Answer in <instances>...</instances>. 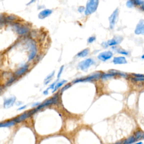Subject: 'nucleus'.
Segmentation results:
<instances>
[{
  "label": "nucleus",
  "instance_id": "nucleus-1",
  "mask_svg": "<svg viewBox=\"0 0 144 144\" xmlns=\"http://www.w3.org/2000/svg\"><path fill=\"white\" fill-rule=\"evenodd\" d=\"M99 0H88L86 6L84 14L86 15H89L94 13L98 8Z\"/></svg>",
  "mask_w": 144,
  "mask_h": 144
},
{
  "label": "nucleus",
  "instance_id": "nucleus-2",
  "mask_svg": "<svg viewBox=\"0 0 144 144\" xmlns=\"http://www.w3.org/2000/svg\"><path fill=\"white\" fill-rule=\"evenodd\" d=\"M101 76H102V74H101L100 72H96V73L91 74V75L86 76V77L76 79V80L73 81V83H76L78 82H91V81L98 80L99 78H101Z\"/></svg>",
  "mask_w": 144,
  "mask_h": 144
},
{
  "label": "nucleus",
  "instance_id": "nucleus-3",
  "mask_svg": "<svg viewBox=\"0 0 144 144\" xmlns=\"http://www.w3.org/2000/svg\"><path fill=\"white\" fill-rule=\"evenodd\" d=\"M94 63L93 59L91 58H87L84 60H83L80 62L78 64V68L81 70L86 71L89 68L93 65Z\"/></svg>",
  "mask_w": 144,
  "mask_h": 144
},
{
  "label": "nucleus",
  "instance_id": "nucleus-4",
  "mask_svg": "<svg viewBox=\"0 0 144 144\" xmlns=\"http://www.w3.org/2000/svg\"><path fill=\"white\" fill-rule=\"evenodd\" d=\"M57 100H58V97L56 96H54L52 98H48V100L44 101V102H42V104H40L38 105L37 107H36V108H35L34 109H33V111L34 112H35L36 111H38V110L42 109V108L47 106L53 104L55 103Z\"/></svg>",
  "mask_w": 144,
  "mask_h": 144
},
{
  "label": "nucleus",
  "instance_id": "nucleus-5",
  "mask_svg": "<svg viewBox=\"0 0 144 144\" xmlns=\"http://www.w3.org/2000/svg\"><path fill=\"white\" fill-rule=\"evenodd\" d=\"M33 112H34V111L33 110H30V111H29V112H25L23 114H22L21 115H20V116H18L17 117H16V118L14 119V120L15 122V123L22 122L26 120V119L27 118H28L29 117H30Z\"/></svg>",
  "mask_w": 144,
  "mask_h": 144
},
{
  "label": "nucleus",
  "instance_id": "nucleus-6",
  "mask_svg": "<svg viewBox=\"0 0 144 144\" xmlns=\"http://www.w3.org/2000/svg\"><path fill=\"white\" fill-rule=\"evenodd\" d=\"M118 13H119L118 8H116L109 18L110 22V28L111 29H112L114 28L116 21L117 17H118Z\"/></svg>",
  "mask_w": 144,
  "mask_h": 144
},
{
  "label": "nucleus",
  "instance_id": "nucleus-7",
  "mask_svg": "<svg viewBox=\"0 0 144 144\" xmlns=\"http://www.w3.org/2000/svg\"><path fill=\"white\" fill-rule=\"evenodd\" d=\"M112 56H113V54L112 52L110 51H107L100 53L98 55V58L102 62H106V61L110 59L112 57Z\"/></svg>",
  "mask_w": 144,
  "mask_h": 144
},
{
  "label": "nucleus",
  "instance_id": "nucleus-8",
  "mask_svg": "<svg viewBox=\"0 0 144 144\" xmlns=\"http://www.w3.org/2000/svg\"><path fill=\"white\" fill-rule=\"evenodd\" d=\"M123 38L120 36H116L112 40H110L106 42L108 46H114L118 44L122 41Z\"/></svg>",
  "mask_w": 144,
  "mask_h": 144
},
{
  "label": "nucleus",
  "instance_id": "nucleus-9",
  "mask_svg": "<svg viewBox=\"0 0 144 144\" xmlns=\"http://www.w3.org/2000/svg\"><path fill=\"white\" fill-rule=\"evenodd\" d=\"M134 33L137 35H144V21L142 20H140L137 25L136 28L135 29Z\"/></svg>",
  "mask_w": 144,
  "mask_h": 144
},
{
  "label": "nucleus",
  "instance_id": "nucleus-10",
  "mask_svg": "<svg viewBox=\"0 0 144 144\" xmlns=\"http://www.w3.org/2000/svg\"><path fill=\"white\" fill-rule=\"evenodd\" d=\"M37 53V48L35 43L32 42L30 44V53L29 55L28 60L30 61L33 60L36 57Z\"/></svg>",
  "mask_w": 144,
  "mask_h": 144
},
{
  "label": "nucleus",
  "instance_id": "nucleus-11",
  "mask_svg": "<svg viewBox=\"0 0 144 144\" xmlns=\"http://www.w3.org/2000/svg\"><path fill=\"white\" fill-rule=\"evenodd\" d=\"M15 28L16 29L17 33L20 35L25 34L29 30L28 27L25 26H22V25H17L16 26H15Z\"/></svg>",
  "mask_w": 144,
  "mask_h": 144
},
{
  "label": "nucleus",
  "instance_id": "nucleus-12",
  "mask_svg": "<svg viewBox=\"0 0 144 144\" xmlns=\"http://www.w3.org/2000/svg\"><path fill=\"white\" fill-rule=\"evenodd\" d=\"M16 98L15 97H11V98H6L4 100V106L5 108H10L12 106L15 102Z\"/></svg>",
  "mask_w": 144,
  "mask_h": 144
},
{
  "label": "nucleus",
  "instance_id": "nucleus-13",
  "mask_svg": "<svg viewBox=\"0 0 144 144\" xmlns=\"http://www.w3.org/2000/svg\"><path fill=\"white\" fill-rule=\"evenodd\" d=\"M52 13V10L50 9H45V10H42L38 14V18L40 19H44L45 18L49 16Z\"/></svg>",
  "mask_w": 144,
  "mask_h": 144
},
{
  "label": "nucleus",
  "instance_id": "nucleus-14",
  "mask_svg": "<svg viewBox=\"0 0 144 144\" xmlns=\"http://www.w3.org/2000/svg\"><path fill=\"white\" fill-rule=\"evenodd\" d=\"M112 62L114 64H125L127 62L126 58L123 56L115 57L112 60Z\"/></svg>",
  "mask_w": 144,
  "mask_h": 144
},
{
  "label": "nucleus",
  "instance_id": "nucleus-15",
  "mask_svg": "<svg viewBox=\"0 0 144 144\" xmlns=\"http://www.w3.org/2000/svg\"><path fill=\"white\" fill-rule=\"evenodd\" d=\"M28 65H25L23 66L20 68V69H18L16 72H15V74L16 76H21L23 75L24 73H26V72L28 70Z\"/></svg>",
  "mask_w": 144,
  "mask_h": 144
},
{
  "label": "nucleus",
  "instance_id": "nucleus-16",
  "mask_svg": "<svg viewBox=\"0 0 144 144\" xmlns=\"http://www.w3.org/2000/svg\"><path fill=\"white\" fill-rule=\"evenodd\" d=\"M15 122L14 120H10L4 122L3 123H0V128L1 127H9L15 125Z\"/></svg>",
  "mask_w": 144,
  "mask_h": 144
},
{
  "label": "nucleus",
  "instance_id": "nucleus-17",
  "mask_svg": "<svg viewBox=\"0 0 144 144\" xmlns=\"http://www.w3.org/2000/svg\"><path fill=\"white\" fill-rule=\"evenodd\" d=\"M90 50L88 48H86L80 52H78L76 55V56L78 58H84L86 56L88 55V54H89Z\"/></svg>",
  "mask_w": 144,
  "mask_h": 144
},
{
  "label": "nucleus",
  "instance_id": "nucleus-18",
  "mask_svg": "<svg viewBox=\"0 0 144 144\" xmlns=\"http://www.w3.org/2000/svg\"><path fill=\"white\" fill-rule=\"evenodd\" d=\"M134 77L132 78L134 81L138 82V81L144 80V75L141 74H132Z\"/></svg>",
  "mask_w": 144,
  "mask_h": 144
},
{
  "label": "nucleus",
  "instance_id": "nucleus-19",
  "mask_svg": "<svg viewBox=\"0 0 144 144\" xmlns=\"http://www.w3.org/2000/svg\"><path fill=\"white\" fill-rule=\"evenodd\" d=\"M66 82V80H62V81H60V82H57V83H56V85H55V88H54V89L53 90V91H52L53 93H54V92H56V91H57V90L58 88H60L61 87H62V86L63 84H64Z\"/></svg>",
  "mask_w": 144,
  "mask_h": 144
},
{
  "label": "nucleus",
  "instance_id": "nucleus-20",
  "mask_svg": "<svg viewBox=\"0 0 144 144\" xmlns=\"http://www.w3.org/2000/svg\"><path fill=\"white\" fill-rule=\"evenodd\" d=\"M136 140L134 136H130L123 141V144H131Z\"/></svg>",
  "mask_w": 144,
  "mask_h": 144
},
{
  "label": "nucleus",
  "instance_id": "nucleus-21",
  "mask_svg": "<svg viewBox=\"0 0 144 144\" xmlns=\"http://www.w3.org/2000/svg\"><path fill=\"white\" fill-rule=\"evenodd\" d=\"M116 74H115L114 73H104V74H102V76H101V78L102 79V80H108V79H109L110 78L112 77V76H116Z\"/></svg>",
  "mask_w": 144,
  "mask_h": 144
},
{
  "label": "nucleus",
  "instance_id": "nucleus-22",
  "mask_svg": "<svg viewBox=\"0 0 144 144\" xmlns=\"http://www.w3.org/2000/svg\"><path fill=\"white\" fill-rule=\"evenodd\" d=\"M54 74H55V71H53L51 74H50L48 76H47V77L45 78L44 80L45 84H47L50 82L52 78L54 76Z\"/></svg>",
  "mask_w": 144,
  "mask_h": 144
},
{
  "label": "nucleus",
  "instance_id": "nucleus-23",
  "mask_svg": "<svg viewBox=\"0 0 144 144\" xmlns=\"http://www.w3.org/2000/svg\"><path fill=\"white\" fill-rule=\"evenodd\" d=\"M116 52L119 54H122V55H126L127 56L128 55V54H129V52H128V51L124 50L123 49H121V48H117L116 49Z\"/></svg>",
  "mask_w": 144,
  "mask_h": 144
},
{
  "label": "nucleus",
  "instance_id": "nucleus-24",
  "mask_svg": "<svg viewBox=\"0 0 144 144\" xmlns=\"http://www.w3.org/2000/svg\"><path fill=\"white\" fill-rule=\"evenodd\" d=\"M143 134H142V132L141 131H137V132H136V134H135V136L134 137L136 138V140L137 139H139V138H141L142 137V136H143Z\"/></svg>",
  "mask_w": 144,
  "mask_h": 144
},
{
  "label": "nucleus",
  "instance_id": "nucleus-25",
  "mask_svg": "<svg viewBox=\"0 0 144 144\" xmlns=\"http://www.w3.org/2000/svg\"><path fill=\"white\" fill-rule=\"evenodd\" d=\"M126 5H127L128 8H132L134 5V1H132V0H128L127 3H126Z\"/></svg>",
  "mask_w": 144,
  "mask_h": 144
},
{
  "label": "nucleus",
  "instance_id": "nucleus-26",
  "mask_svg": "<svg viewBox=\"0 0 144 144\" xmlns=\"http://www.w3.org/2000/svg\"><path fill=\"white\" fill-rule=\"evenodd\" d=\"M64 65H62V66L60 67L59 71H58V79H59V78L61 76V75H62V72H63V70H64Z\"/></svg>",
  "mask_w": 144,
  "mask_h": 144
},
{
  "label": "nucleus",
  "instance_id": "nucleus-27",
  "mask_svg": "<svg viewBox=\"0 0 144 144\" xmlns=\"http://www.w3.org/2000/svg\"><path fill=\"white\" fill-rule=\"evenodd\" d=\"M95 40L96 37H94V36H92V37H90L88 38V39L87 40V42L88 44H92V43H93Z\"/></svg>",
  "mask_w": 144,
  "mask_h": 144
},
{
  "label": "nucleus",
  "instance_id": "nucleus-28",
  "mask_svg": "<svg viewBox=\"0 0 144 144\" xmlns=\"http://www.w3.org/2000/svg\"><path fill=\"white\" fill-rule=\"evenodd\" d=\"M134 4H137V5H141V4H144L142 0H134Z\"/></svg>",
  "mask_w": 144,
  "mask_h": 144
},
{
  "label": "nucleus",
  "instance_id": "nucleus-29",
  "mask_svg": "<svg viewBox=\"0 0 144 144\" xmlns=\"http://www.w3.org/2000/svg\"><path fill=\"white\" fill-rule=\"evenodd\" d=\"M71 86V84H70V83H69V84H67L65 86L62 88V92H64V91H65V90H66L67 89H68Z\"/></svg>",
  "mask_w": 144,
  "mask_h": 144
},
{
  "label": "nucleus",
  "instance_id": "nucleus-30",
  "mask_svg": "<svg viewBox=\"0 0 144 144\" xmlns=\"http://www.w3.org/2000/svg\"><path fill=\"white\" fill-rule=\"evenodd\" d=\"M56 83H57V81H55V82H54L53 83H52V84L50 85V86L47 90H50V89L54 90V88H55V85H56Z\"/></svg>",
  "mask_w": 144,
  "mask_h": 144
},
{
  "label": "nucleus",
  "instance_id": "nucleus-31",
  "mask_svg": "<svg viewBox=\"0 0 144 144\" xmlns=\"http://www.w3.org/2000/svg\"><path fill=\"white\" fill-rule=\"evenodd\" d=\"M78 10L80 12H83V11H85V8L83 6H80L79 7Z\"/></svg>",
  "mask_w": 144,
  "mask_h": 144
},
{
  "label": "nucleus",
  "instance_id": "nucleus-32",
  "mask_svg": "<svg viewBox=\"0 0 144 144\" xmlns=\"http://www.w3.org/2000/svg\"><path fill=\"white\" fill-rule=\"evenodd\" d=\"M8 20H12L14 19H16V17H14V16H8Z\"/></svg>",
  "mask_w": 144,
  "mask_h": 144
},
{
  "label": "nucleus",
  "instance_id": "nucleus-33",
  "mask_svg": "<svg viewBox=\"0 0 144 144\" xmlns=\"http://www.w3.org/2000/svg\"><path fill=\"white\" fill-rule=\"evenodd\" d=\"M48 94V90H47V89L44 91V94H45V95H47Z\"/></svg>",
  "mask_w": 144,
  "mask_h": 144
},
{
  "label": "nucleus",
  "instance_id": "nucleus-34",
  "mask_svg": "<svg viewBox=\"0 0 144 144\" xmlns=\"http://www.w3.org/2000/svg\"><path fill=\"white\" fill-rule=\"evenodd\" d=\"M36 1V0H31V1L29 2V3L28 4H26L27 5H29V4H33L34 2H35Z\"/></svg>",
  "mask_w": 144,
  "mask_h": 144
},
{
  "label": "nucleus",
  "instance_id": "nucleus-35",
  "mask_svg": "<svg viewBox=\"0 0 144 144\" xmlns=\"http://www.w3.org/2000/svg\"><path fill=\"white\" fill-rule=\"evenodd\" d=\"M26 108V106H22V107H20L19 109H18V110H22V109H24V108Z\"/></svg>",
  "mask_w": 144,
  "mask_h": 144
},
{
  "label": "nucleus",
  "instance_id": "nucleus-36",
  "mask_svg": "<svg viewBox=\"0 0 144 144\" xmlns=\"http://www.w3.org/2000/svg\"><path fill=\"white\" fill-rule=\"evenodd\" d=\"M134 144H143V143L142 142H137V143H135Z\"/></svg>",
  "mask_w": 144,
  "mask_h": 144
},
{
  "label": "nucleus",
  "instance_id": "nucleus-37",
  "mask_svg": "<svg viewBox=\"0 0 144 144\" xmlns=\"http://www.w3.org/2000/svg\"><path fill=\"white\" fill-rule=\"evenodd\" d=\"M142 8L143 10H144V4H143V5L142 6Z\"/></svg>",
  "mask_w": 144,
  "mask_h": 144
},
{
  "label": "nucleus",
  "instance_id": "nucleus-38",
  "mask_svg": "<svg viewBox=\"0 0 144 144\" xmlns=\"http://www.w3.org/2000/svg\"><path fill=\"white\" fill-rule=\"evenodd\" d=\"M141 58H144V55H143L142 56H141Z\"/></svg>",
  "mask_w": 144,
  "mask_h": 144
},
{
  "label": "nucleus",
  "instance_id": "nucleus-39",
  "mask_svg": "<svg viewBox=\"0 0 144 144\" xmlns=\"http://www.w3.org/2000/svg\"><path fill=\"white\" fill-rule=\"evenodd\" d=\"M120 144V143H117V144Z\"/></svg>",
  "mask_w": 144,
  "mask_h": 144
}]
</instances>
